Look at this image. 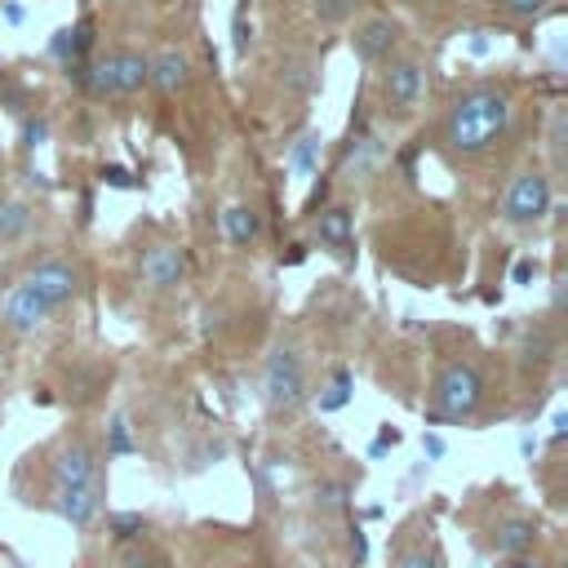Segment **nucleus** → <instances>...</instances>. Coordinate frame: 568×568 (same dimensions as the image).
<instances>
[{"label":"nucleus","instance_id":"nucleus-11","mask_svg":"<svg viewBox=\"0 0 568 568\" xmlns=\"http://www.w3.org/2000/svg\"><path fill=\"white\" fill-rule=\"evenodd\" d=\"M311 217H315V226H311L315 244L324 253L342 257V262H355V222H351V209L346 204H328V209H320Z\"/></svg>","mask_w":568,"mask_h":568},{"label":"nucleus","instance_id":"nucleus-14","mask_svg":"<svg viewBox=\"0 0 568 568\" xmlns=\"http://www.w3.org/2000/svg\"><path fill=\"white\" fill-rule=\"evenodd\" d=\"M151 62V84L164 93V98H178V93H186L191 89V80H195V67H191V53L186 49H160L155 58H146Z\"/></svg>","mask_w":568,"mask_h":568},{"label":"nucleus","instance_id":"nucleus-34","mask_svg":"<svg viewBox=\"0 0 568 568\" xmlns=\"http://www.w3.org/2000/svg\"><path fill=\"white\" fill-rule=\"evenodd\" d=\"M248 4H253V0H235V13H248Z\"/></svg>","mask_w":568,"mask_h":568},{"label":"nucleus","instance_id":"nucleus-19","mask_svg":"<svg viewBox=\"0 0 568 568\" xmlns=\"http://www.w3.org/2000/svg\"><path fill=\"white\" fill-rule=\"evenodd\" d=\"M115 568H173V559H169V550H164V546H155V541L138 537V541H124V546H120Z\"/></svg>","mask_w":568,"mask_h":568},{"label":"nucleus","instance_id":"nucleus-29","mask_svg":"<svg viewBox=\"0 0 568 568\" xmlns=\"http://www.w3.org/2000/svg\"><path fill=\"white\" fill-rule=\"evenodd\" d=\"M98 178H102L106 186H120V191H129V186H133V173H129V169H120V164H102V169H98Z\"/></svg>","mask_w":568,"mask_h":568},{"label":"nucleus","instance_id":"nucleus-24","mask_svg":"<svg viewBox=\"0 0 568 568\" xmlns=\"http://www.w3.org/2000/svg\"><path fill=\"white\" fill-rule=\"evenodd\" d=\"M129 453H138V439L129 435L124 413H115L111 426H106V457H129Z\"/></svg>","mask_w":568,"mask_h":568},{"label":"nucleus","instance_id":"nucleus-30","mask_svg":"<svg viewBox=\"0 0 568 568\" xmlns=\"http://www.w3.org/2000/svg\"><path fill=\"white\" fill-rule=\"evenodd\" d=\"M315 497H320V506H324V510H337V506L346 501V484H324Z\"/></svg>","mask_w":568,"mask_h":568},{"label":"nucleus","instance_id":"nucleus-4","mask_svg":"<svg viewBox=\"0 0 568 568\" xmlns=\"http://www.w3.org/2000/svg\"><path fill=\"white\" fill-rule=\"evenodd\" d=\"M151 84V62L146 53L120 44L111 53H102L98 62H89V80H84V93L93 98H133Z\"/></svg>","mask_w":568,"mask_h":568},{"label":"nucleus","instance_id":"nucleus-16","mask_svg":"<svg viewBox=\"0 0 568 568\" xmlns=\"http://www.w3.org/2000/svg\"><path fill=\"white\" fill-rule=\"evenodd\" d=\"M280 84H284L288 93H297V98L315 93V84H320V62H315L311 53H288V58L280 62Z\"/></svg>","mask_w":568,"mask_h":568},{"label":"nucleus","instance_id":"nucleus-20","mask_svg":"<svg viewBox=\"0 0 568 568\" xmlns=\"http://www.w3.org/2000/svg\"><path fill=\"white\" fill-rule=\"evenodd\" d=\"M390 568H444V559H439V546L430 537H413L395 550Z\"/></svg>","mask_w":568,"mask_h":568},{"label":"nucleus","instance_id":"nucleus-21","mask_svg":"<svg viewBox=\"0 0 568 568\" xmlns=\"http://www.w3.org/2000/svg\"><path fill=\"white\" fill-rule=\"evenodd\" d=\"M146 515L142 510H115V515H106V532H111V541L115 546H124V541H138V537H146Z\"/></svg>","mask_w":568,"mask_h":568},{"label":"nucleus","instance_id":"nucleus-3","mask_svg":"<svg viewBox=\"0 0 568 568\" xmlns=\"http://www.w3.org/2000/svg\"><path fill=\"white\" fill-rule=\"evenodd\" d=\"M382 71H377V106H382V115H390V120H408L417 106H422V98H426V67H422V58L417 53H390L386 62H377Z\"/></svg>","mask_w":568,"mask_h":568},{"label":"nucleus","instance_id":"nucleus-13","mask_svg":"<svg viewBox=\"0 0 568 568\" xmlns=\"http://www.w3.org/2000/svg\"><path fill=\"white\" fill-rule=\"evenodd\" d=\"M537 541H541V524H537L532 515L510 510V515H501V519L493 524V550H497L501 559H524L528 550H537Z\"/></svg>","mask_w":568,"mask_h":568},{"label":"nucleus","instance_id":"nucleus-6","mask_svg":"<svg viewBox=\"0 0 568 568\" xmlns=\"http://www.w3.org/2000/svg\"><path fill=\"white\" fill-rule=\"evenodd\" d=\"M49 484L53 488H106L102 475V448L89 435H67L53 453H49Z\"/></svg>","mask_w":568,"mask_h":568},{"label":"nucleus","instance_id":"nucleus-15","mask_svg":"<svg viewBox=\"0 0 568 568\" xmlns=\"http://www.w3.org/2000/svg\"><path fill=\"white\" fill-rule=\"evenodd\" d=\"M102 497H106V488H53V497L44 506L53 515H62L71 528H89L102 515Z\"/></svg>","mask_w":568,"mask_h":568},{"label":"nucleus","instance_id":"nucleus-12","mask_svg":"<svg viewBox=\"0 0 568 568\" xmlns=\"http://www.w3.org/2000/svg\"><path fill=\"white\" fill-rule=\"evenodd\" d=\"M395 44H399V22H395V18H364V22L351 31V49H355V58H359L364 67L386 62V58L395 53Z\"/></svg>","mask_w":568,"mask_h":568},{"label":"nucleus","instance_id":"nucleus-7","mask_svg":"<svg viewBox=\"0 0 568 568\" xmlns=\"http://www.w3.org/2000/svg\"><path fill=\"white\" fill-rule=\"evenodd\" d=\"M262 395L271 413H297L306 404V364L297 346H275L262 368Z\"/></svg>","mask_w":568,"mask_h":568},{"label":"nucleus","instance_id":"nucleus-26","mask_svg":"<svg viewBox=\"0 0 568 568\" xmlns=\"http://www.w3.org/2000/svg\"><path fill=\"white\" fill-rule=\"evenodd\" d=\"M320 146H324V138L311 129V133H302L297 142H293V169H302V173H311L315 169V160H320Z\"/></svg>","mask_w":568,"mask_h":568},{"label":"nucleus","instance_id":"nucleus-27","mask_svg":"<svg viewBox=\"0 0 568 568\" xmlns=\"http://www.w3.org/2000/svg\"><path fill=\"white\" fill-rule=\"evenodd\" d=\"M497 4V13H506V18H537L550 0H493Z\"/></svg>","mask_w":568,"mask_h":568},{"label":"nucleus","instance_id":"nucleus-33","mask_svg":"<svg viewBox=\"0 0 568 568\" xmlns=\"http://www.w3.org/2000/svg\"><path fill=\"white\" fill-rule=\"evenodd\" d=\"M422 448H426V457H444V439L439 435H422Z\"/></svg>","mask_w":568,"mask_h":568},{"label":"nucleus","instance_id":"nucleus-5","mask_svg":"<svg viewBox=\"0 0 568 568\" xmlns=\"http://www.w3.org/2000/svg\"><path fill=\"white\" fill-rule=\"evenodd\" d=\"M550 209H555V182L546 169H532V164L510 178V186L497 204L501 222H510V226H537V222H546Z\"/></svg>","mask_w":568,"mask_h":568},{"label":"nucleus","instance_id":"nucleus-25","mask_svg":"<svg viewBox=\"0 0 568 568\" xmlns=\"http://www.w3.org/2000/svg\"><path fill=\"white\" fill-rule=\"evenodd\" d=\"M351 386H355L351 368H333V382H328V395H320V408H324V413L342 408V404L351 399Z\"/></svg>","mask_w":568,"mask_h":568},{"label":"nucleus","instance_id":"nucleus-32","mask_svg":"<svg viewBox=\"0 0 568 568\" xmlns=\"http://www.w3.org/2000/svg\"><path fill=\"white\" fill-rule=\"evenodd\" d=\"M351 555H355V564H364V559H368V541H364V532H359V528L351 532Z\"/></svg>","mask_w":568,"mask_h":568},{"label":"nucleus","instance_id":"nucleus-9","mask_svg":"<svg viewBox=\"0 0 568 568\" xmlns=\"http://www.w3.org/2000/svg\"><path fill=\"white\" fill-rule=\"evenodd\" d=\"M186 275H191V253L182 244H151L138 257V284L146 293H173L186 284Z\"/></svg>","mask_w":568,"mask_h":568},{"label":"nucleus","instance_id":"nucleus-1","mask_svg":"<svg viewBox=\"0 0 568 568\" xmlns=\"http://www.w3.org/2000/svg\"><path fill=\"white\" fill-rule=\"evenodd\" d=\"M510 115H515V98L501 84H470L448 102L439 138H444V146L453 155L475 160L510 129Z\"/></svg>","mask_w":568,"mask_h":568},{"label":"nucleus","instance_id":"nucleus-2","mask_svg":"<svg viewBox=\"0 0 568 568\" xmlns=\"http://www.w3.org/2000/svg\"><path fill=\"white\" fill-rule=\"evenodd\" d=\"M484 395H488V382L484 373L470 364V359H444L435 368V382H430V404L439 417L448 422H470L479 408H484Z\"/></svg>","mask_w":568,"mask_h":568},{"label":"nucleus","instance_id":"nucleus-17","mask_svg":"<svg viewBox=\"0 0 568 568\" xmlns=\"http://www.w3.org/2000/svg\"><path fill=\"white\" fill-rule=\"evenodd\" d=\"M222 231H226V240H231L235 248H248V244H257V235H262V213H257L253 204H231V209L222 213Z\"/></svg>","mask_w":568,"mask_h":568},{"label":"nucleus","instance_id":"nucleus-8","mask_svg":"<svg viewBox=\"0 0 568 568\" xmlns=\"http://www.w3.org/2000/svg\"><path fill=\"white\" fill-rule=\"evenodd\" d=\"M22 284H31L44 302H53V306L62 311V306H71V302L84 293V266L71 262V257H40V262L22 275Z\"/></svg>","mask_w":568,"mask_h":568},{"label":"nucleus","instance_id":"nucleus-22","mask_svg":"<svg viewBox=\"0 0 568 568\" xmlns=\"http://www.w3.org/2000/svg\"><path fill=\"white\" fill-rule=\"evenodd\" d=\"M355 9H359V0H311V13L320 27H342L355 18Z\"/></svg>","mask_w":568,"mask_h":568},{"label":"nucleus","instance_id":"nucleus-28","mask_svg":"<svg viewBox=\"0 0 568 568\" xmlns=\"http://www.w3.org/2000/svg\"><path fill=\"white\" fill-rule=\"evenodd\" d=\"M49 138V120L44 115H22V146L31 151V146H40Z\"/></svg>","mask_w":568,"mask_h":568},{"label":"nucleus","instance_id":"nucleus-31","mask_svg":"<svg viewBox=\"0 0 568 568\" xmlns=\"http://www.w3.org/2000/svg\"><path fill=\"white\" fill-rule=\"evenodd\" d=\"M532 275H537V262H532V257H519V262H515V275H510V280H515V284H528Z\"/></svg>","mask_w":568,"mask_h":568},{"label":"nucleus","instance_id":"nucleus-10","mask_svg":"<svg viewBox=\"0 0 568 568\" xmlns=\"http://www.w3.org/2000/svg\"><path fill=\"white\" fill-rule=\"evenodd\" d=\"M53 311H58L53 302H44L31 284L18 280V284L4 293V302H0V324H4L9 333H22V337H27V333H40V328L53 320Z\"/></svg>","mask_w":568,"mask_h":568},{"label":"nucleus","instance_id":"nucleus-18","mask_svg":"<svg viewBox=\"0 0 568 568\" xmlns=\"http://www.w3.org/2000/svg\"><path fill=\"white\" fill-rule=\"evenodd\" d=\"M36 209L22 195H0V244H18L31 231Z\"/></svg>","mask_w":568,"mask_h":568},{"label":"nucleus","instance_id":"nucleus-23","mask_svg":"<svg viewBox=\"0 0 568 568\" xmlns=\"http://www.w3.org/2000/svg\"><path fill=\"white\" fill-rule=\"evenodd\" d=\"M0 106L13 111V115H27V106H31L27 84H22L18 75H9V71H0Z\"/></svg>","mask_w":568,"mask_h":568}]
</instances>
